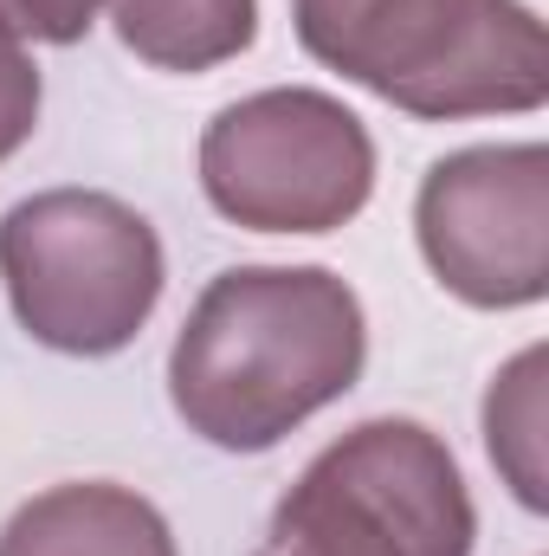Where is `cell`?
I'll return each mask as SVG.
<instances>
[{
	"instance_id": "6da1fadb",
	"label": "cell",
	"mask_w": 549,
	"mask_h": 556,
	"mask_svg": "<svg viewBox=\"0 0 549 556\" xmlns=\"http://www.w3.org/2000/svg\"><path fill=\"white\" fill-rule=\"evenodd\" d=\"M369 363L362 298L330 266H233L168 350V402L220 453H266L343 402Z\"/></svg>"
},
{
	"instance_id": "7a4b0ae2",
	"label": "cell",
	"mask_w": 549,
	"mask_h": 556,
	"mask_svg": "<svg viewBox=\"0 0 549 556\" xmlns=\"http://www.w3.org/2000/svg\"><path fill=\"white\" fill-rule=\"evenodd\" d=\"M297 46L420 124L524 117L549 98V33L524 0H291Z\"/></svg>"
},
{
	"instance_id": "3957f363",
	"label": "cell",
	"mask_w": 549,
	"mask_h": 556,
	"mask_svg": "<svg viewBox=\"0 0 549 556\" xmlns=\"http://www.w3.org/2000/svg\"><path fill=\"white\" fill-rule=\"evenodd\" d=\"M0 285L20 330L59 356H117L162 304L155 227L104 188H46L0 220Z\"/></svg>"
},
{
	"instance_id": "277c9868",
	"label": "cell",
	"mask_w": 549,
	"mask_h": 556,
	"mask_svg": "<svg viewBox=\"0 0 549 556\" xmlns=\"http://www.w3.org/2000/svg\"><path fill=\"white\" fill-rule=\"evenodd\" d=\"M478 511L452 446L382 415L330 440L278 498L253 556H472Z\"/></svg>"
},
{
	"instance_id": "5b68a950",
	"label": "cell",
	"mask_w": 549,
	"mask_h": 556,
	"mask_svg": "<svg viewBox=\"0 0 549 556\" xmlns=\"http://www.w3.org/2000/svg\"><path fill=\"white\" fill-rule=\"evenodd\" d=\"M201 188L246 233H336L375 194V137L343 98L272 85L201 130Z\"/></svg>"
},
{
	"instance_id": "8992f818",
	"label": "cell",
	"mask_w": 549,
	"mask_h": 556,
	"mask_svg": "<svg viewBox=\"0 0 549 556\" xmlns=\"http://www.w3.org/2000/svg\"><path fill=\"white\" fill-rule=\"evenodd\" d=\"M413 240L472 311H524L549 291V149L472 142L439 155L413 194Z\"/></svg>"
},
{
	"instance_id": "52a82bcc",
	"label": "cell",
	"mask_w": 549,
	"mask_h": 556,
	"mask_svg": "<svg viewBox=\"0 0 549 556\" xmlns=\"http://www.w3.org/2000/svg\"><path fill=\"white\" fill-rule=\"evenodd\" d=\"M0 556H181L168 518L111 479H72L0 525Z\"/></svg>"
},
{
	"instance_id": "ba28073f",
	"label": "cell",
	"mask_w": 549,
	"mask_h": 556,
	"mask_svg": "<svg viewBox=\"0 0 549 556\" xmlns=\"http://www.w3.org/2000/svg\"><path fill=\"white\" fill-rule=\"evenodd\" d=\"M117 39L155 72H214L259 33V0H111Z\"/></svg>"
},
{
	"instance_id": "9c48e42d",
	"label": "cell",
	"mask_w": 549,
	"mask_h": 556,
	"mask_svg": "<svg viewBox=\"0 0 549 556\" xmlns=\"http://www.w3.org/2000/svg\"><path fill=\"white\" fill-rule=\"evenodd\" d=\"M485 453L524 511L549 505L544 479V343L518 350L485 389Z\"/></svg>"
},
{
	"instance_id": "30bf717a",
	"label": "cell",
	"mask_w": 549,
	"mask_h": 556,
	"mask_svg": "<svg viewBox=\"0 0 549 556\" xmlns=\"http://www.w3.org/2000/svg\"><path fill=\"white\" fill-rule=\"evenodd\" d=\"M39 104H46V85H39V65L33 52L0 26V162L20 155L33 130H39Z\"/></svg>"
},
{
	"instance_id": "8fae6325",
	"label": "cell",
	"mask_w": 549,
	"mask_h": 556,
	"mask_svg": "<svg viewBox=\"0 0 549 556\" xmlns=\"http://www.w3.org/2000/svg\"><path fill=\"white\" fill-rule=\"evenodd\" d=\"M98 7L104 0H0V26L26 46H78L91 26H98Z\"/></svg>"
}]
</instances>
